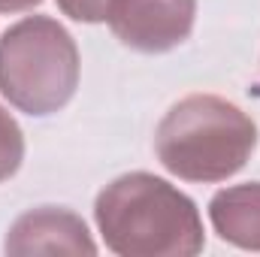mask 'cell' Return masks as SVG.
I'll use <instances>...</instances> for the list:
<instances>
[{"mask_svg":"<svg viewBox=\"0 0 260 257\" xmlns=\"http://www.w3.org/2000/svg\"><path fill=\"white\" fill-rule=\"evenodd\" d=\"M24 160V133L18 121L0 106V182L12 179Z\"/></svg>","mask_w":260,"mask_h":257,"instance_id":"cell-7","label":"cell"},{"mask_svg":"<svg viewBox=\"0 0 260 257\" xmlns=\"http://www.w3.org/2000/svg\"><path fill=\"white\" fill-rule=\"evenodd\" d=\"M6 254H97V242L91 239L85 221L58 206H40L15 218L3 242Z\"/></svg>","mask_w":260,"mask_h":257,"instance_id":"cell-5","label":"cell"},{"mask_svg":"<svg viewBox=\"0 0 260 257\" xmlns=\"http://www.w3.org/2000/svg\"><path fill=\"white\" fill-rule=\"evenodd\" d=\"M197 18V0H112L109 27L133 52L160 55L182 46Z\"/></svg>","mask_w":260,"mask_h":257,"instance_id":"cell-4","label":"cell"},{"mask_svg":"<svg viewBox=\"0 0 260 257\" xmlns=\"http://www.w3.org/2000/svg\"><path fill=\"white\" fill-rule=\"evenodd\" d=\"M109 6H112V0H58V9L64 15H70L73 21H85V24L106 21Z\"/></svg>","mask_w":260,"mask_h":257,"instance_id":"cell-8","label":"cell"},{"mask_svg":"<svg viewBox=\"0 0 260 257\" xmlns=\"http://www.w3.org/2000/svg\"><path fill=\"white\" fill-rule=\"evenodd\" d=\"M215 233L245 251H260V182L224 188L209 203Z\"/></svg>","mask_w":260,"mask_h":257,"instance_id":"cell-6","label":"cell"},{"mask_svg":"<svg viewBox=\"0 0 260 257\" xmlns=\"http://www.w3.org/2000/svg\"><path fill=\"white\" fill-rule=\"evenodd\" d=\"M79 88V49L49 15L15 21L0 37V94L24 115L61 112Z\"/></svg>","mask_w":260,"mask_h":257,"instance_id":"cell-3","label":"cell"},{"mask_svg":"<svg viewBox=\"0 0 260 257\" xmlns=\"http://www.w3.org/2000/svg\"><path fill=\"white\" fill-rule=\"evenodd\" d=\"M94 221L121 257H194L206 248L197 203L167 179L127 173L97 194Z\"/></svg>","mask_w":260,"mask_h":257,"instance_id":"cell-1","label":"cell"},{"mask_svg":"<svg viewBox=\"0 0 260 257\" xmlns=\"http://www.w3.org/2000/svg\"><path fill=\"white\" fill-rule=\"evenodd\" d=\"M257 148V124L236 103L215 94L179 100L154 133V151L167 173L185 182H224Z\"/></svg>","mask_w":260,"mask_h":257,"instance_id":"cell-2","label":"cell"},{"mask_svg":"<svg viewBox=\"0 0 260 257\" xmlns=\"http://www.w3.org/2000/svg\"><path fill=\"white\" fill-rule=\"evenodd\" d=\"M40 3L43 0H0V12H27Z\"/></svg>","mask_w":260,"mask_h":257,"instance_id":"cell-9","label":"cell"}]
</instances>
